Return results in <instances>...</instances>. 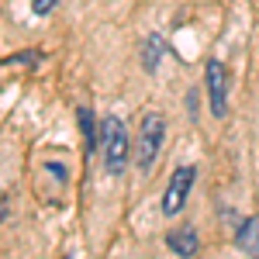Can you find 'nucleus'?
<instances>
[{
  "label": "nucleus",
  "instance_id": "f257e3e1",
  "mask_svg": "<svg viewBox=\"0 0 259 259\" xmlns=\"http://www.w3.org/2000/svg\"><path fill=\"white\" fill-rule=\"evenodd\" d=\"M162 139H166V121L162 114H145L139 124V135H135V145H132V152H135V166H139L142 173H149L156 159H159V149H162Z\"/></svg>",
  "mask_w": 259,
  "mask_h": 259
},
{
  "label": "nucleus",
  "instance_id": "f03ea898",
  "mask_svg": "<svg viewBox=\"0 0 259 259\" xmlns=\"http://www.w3.org/2000/svg\"><path fill=\"white\" fill-rule=\"evenodd\" d=\"M100 142H104V169L111 177H121L124 173V162H128V152H132V139H128V128L121 118H104V128H100Z\"/></svg>",
  "mask_w": 259,
  "mask_h": 259
},
{
  "label": "nucleus",
  "instance_id": "7ed1b4c3",
  "mask_svg": "<svg viewBox=\"0 0 259 259\" xmlns=\"http://www.w3.org/2000/svg\"><path fill=\"white\" fill-rule=\"evenodd\" d=\"M194 180H197V166H180L177 173L169 177L166 194H162V214H169V218H173L177 211H183V204H187V194H190Z\"/></svg>",
  "mask_w": 259,
  "mask_h": 259
},
{
  "label": "nucleus",
  "instance_id": "20e7f679",
  "mask_svg": "<svg viewBox=\"0 0 259 259\" xmlns=\"http://www.w3.org/2000/svg\"><path fill=\"white\" fill-rule=\"evenodd\" d=\"M204 90H207V100H211V114L214 118H225L228 114V73H225V66L218 59L207 62Z\"/></svg>",
  "mask_w": 259,
  "mask_h": 259
},
{
  "label": "nucleus",
  "instance_id": "39448f33",
  "mask_svg": "<svg viewBox=\"0 0 259 259\" xmlns=\"http://www.w3.org/2000/svg\"><path fill=\"white\" fill-rule=\"evenodd\" d=\"M166 245H169V252H177V256H197L200 239H197V232H194V225H180V228H173V232L166 235Z\"/></svg>",
  "mask_w": 259,
  "mask_h": 259
},
{
  "label": "nucleus",
  "instance_id": "423d86ee",
  "mask_svg": "<svg viewBox=\"0 0 259 259\" xmlns=\"http://www.w3.org/2000/svg\"><path fill=\"white\" fill-rule=\"evenodd\" d=\"M235 245H239L242 252H249V256H259V214H252V218H245L239 225Z\"/></svg>",
  "mask_w": 259,
  "mask_h": 259
},
{
  "label": "nucleus",
  "instance_id": "0eeeda50",
  "mask_svg": "<svg viewBox=\"0 0 259 259\" xmlns=\"http://www.w3.org/2000/svg\"><path fill=\"white\" fill-rule=\"evenodd\" d=\"M76 118H80V128H83V139H87V149L94 152V142H97V128H94V114H90L87 107H80V111H76Z\"/></svg>",
  "mask_w": 259,
  "mask_h": 259
},
{
  "label": "nucleus",
  "instance_id": "6e6552de",
  "mask_svg": "<svg viewBox=\"0 0 259 259\" xmlns=\"http://www.w3.org/2000/svg\"><path fill=\"white\" fill-rule=\"evenodd\" d=\"M52 7H56V0H31V11H35V14H49V11H52Z\"/></svg>",
  "mask_w": 259,
  "mask_h": 259
},
{
  "label": "nucleus",
  "instance_id": "1a4fd4ad",
  "mask_svg": "<svg viewBox=\"0 0 259 259\" xmlns=\"http://www.w3.org/2000/svg\"><path fill=\"white\" fill-rule=\"evenodd\" d=\"M7 204H11V200H7V197H0V221H4V214H7Z\"/></svg>",
  "mask_w": 259,
  "mask_h": 259
}]
</instances>
